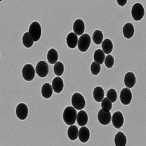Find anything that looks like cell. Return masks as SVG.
<instances>
[{
    "mask_svg": "<svg viewBox=\"0 0 146 146\" xmlns=\"http://www.w3.org/2000/svg\"><path fill=\"white\" fill-rule=\"evenodd\" d=\"M104 35L103 32L100 30L97 29L94 31L92 35V40L96 45H100L103 42Z\"/></svg>",
    "mask_w": 146,
    "mask_h": 146,
    "instance_id": "26",
    "label": "cell"
},
{
    "mask_svg": "<svg viewBox=\"0 0 146 146\" xmlns=\"http://www.w3.org/2000/svg\"><path fill=\"white\" fill-rule=\"evenodd\" d=\"M29 113L28 108L25 103H19L17 106L16 110V114L17 117L21 120H25Z\"/></svg>",
    "mask_w": 146,
    "mask_h": 146,
    "instance_id": "8",
    "label": "cell"
},
{
    "mask_svg": "<svg viewBox=\"0 0 146 146\" xmlns=\"http://www.w3.org/2000/svg\"><path fill=\"white\" fill-rule=\"evenodd\" d=\"M48 62L51 64H55L58 60V52L54 48L50 49L47 54Z\"/></svg>",
    "mask_w": 146,
    "mask_h": 146,
    "instance_id": "21",
    "label": "cell"
},
{
    "mask_svg": "<svg viewBox=\"0 0 146 146\" xmlns=\"http://www.w3.org/2000/svg\"><path fill=\"white\" fill-rule=\"evenodd\" d=\"M132 17L135 21L141 20L145 15V11L143 6L139 3H136L133 5L131 11Z\"/></svg>",
    "mask_w": 146,
    "mask_h": 146,
    "instance_id": "4",
    "label": "cell"
},
{
    "mask_svg": "<svg viewBox=\"0 0 146 146\" xmlns=\"http://www.w3.org/2000/svg\"><path fill=\"white\" fill-rule=\"evenodd\" d=\"M78 36L74 32H71L67 35L66 43L68 47L74 49L78 45Z\"/></svg>",
    "mask_w": 146,
    "mask_h": 146,
    "instance_id": "17",
    "label": "cell"
},
{
    "mask_svg": "<svg viewBox=\"0 0 146 146\" xmlns=\"http://www.w3.org/2000/svg\"><path fill=\"white\" fill-rule=\"evenodd\" d=\"M78 127L76 125H71L68 128L67 135L69 139L71 141H75L78 137Z\"/></svg>",
    "mask_w": 146,
    "mask_h": 146,
    "instance_id": "24",
    "label": "cell"
},
{
    "mask_svg": "<svg viewBox=\"0 0 146 146\" xmlns=\"http://www.w3.org/2000/svg\"><path fill=\"white\" fill-rule=\"evenodd\" d=\"M117 4L121 7H123L127 3V0H117Z\"/></svg>",
    "mask_w": 146,
    "mask_h": 146,
    "instance_id": "33",
    "label": "cell"
},
{
    "mask_svg": "<svg viewBox=\"0 0 146 146\" xmlns=\"http://www.w3.org/2000/svg\"><path fill=\"white\" fill-rule=\"evenodd\" d=\"M105 54L103 50L101 49H98L95 51L94 54V60L95 62L100 65L103 64L105 60Z\"/></svg>",
    "mask_w": 146,
    "mask_h": 146,
    "instance_id": "25",
    "label": "cell"
},
{
    "mask_svg": "<svg viewBox=\"0 0 146 146\" xmlns=\"http://www.w3.org/2000/svg\"><path fill=\"white\" fill-rule=\"evenodd\" d=\"M73 30L74 33L77 36H82L85 31V23L83 20L79 19L74 21L73 24Z\"/></svg>",
    "mask_w": 146,
    "mask_h": 146,
    "instance_id": "12",
    "label": "cell"
},
{
    "mask_svg": "<svg viewBox=\"0 0 146 146\" xmlns=\"http://www.w3.org/2000/svg\"><path fill=\"white\" fill-rule=\"evenodd\" d=\"M133 98V94L130 88H123L120 93V101L124 105H128L130 104Z\"/></svg>",
    "mask_w": 146,
    "mask_h": 146,
    "instance_id": "9",
    "label": "cell"
},
{
    "mask_svg": "<svg viewBox=\"0 0 146 146\" xmlns=\"http://www.w3.org/2000/svg\"><path fill=\"white\" fill-rule=\"evenodd\" d=\"M136 78L133 72H127L125 75L124 84L127 88H132L135 86L136 84Z\"/></svg>",
    "mask_w": 146,
    "mask_h": 146,
    "instance_id": "14",
    "label": "cell"
},
{
    "mask_svg": "<svg viewBox=\"0 0 146 146\" xmlns=\"http://www.w3.org/2000/svg\"><path fill=\"white\" fill-rule=\"evenodd\" d=\"M115 60L113 56L111 54L106 55L104 60V63L106 68L111 69L114 64Z\"/></svg>",
    "mask_w": 146,
    "mask_h": 146,
    "instance_id": "32",
    "label": "cell"
},
{
    "mask_svg": "<svg viewBox=\"0 0 146 146\" xmlns=\"http://www.w3.org/2000/svg\"><path fill=\"white\" fill-rule=\"evenodd\" d=\"M101 108L105 112L110 111L112 108V103L107 98H104L101 102Z\"/></svg>",
    "mask_w": 146,
    "mask_h": 146,
    "instance_id": "29",
    "label": "cell"
},
{
    "mask_svg": "<svg viewBox=\"0 0 146 146\" xmlns=\"http://www.w3.org/2000/svg\"><path fill=\"white\" fill-rule=\"evenodd\" d=\"M52 87L54 92L57 94L60 93L64 89L63 80L60 77H55L52 80Z\"/></svg>",
    "mask_w": 146,
    "mask_h": 146,
    "instance_id": "13",
    "label": "cell"
},
{
    "mask_svg": "<svg viewBox=\"0 0 146 146\" xmlns=\"http://www.w3.org/2000/svg\"><path fill=\"white\" fill-rule=\"evenodd\" d=\"M88 115L85 111L81 110L77 113L76 121L80 127L85 126L88 123Z\"/></svg>",
    "mask_w": 146,
    "mask_h": 146,
    "instance_id": "18",
    "label": "cell"
},
{
    "mask_svg": "<svg viewBox=\"0 0 146 146\" xmlns=\"http://www.w3.org/2000/svg\"><path fill=\"white\" fill-rule=\"evenodd\" d=\"M77 112L74 107L71 106H67L63 113V119L65 123L68 125H73L77 119Z\"/></svg>",
    "mask_w": 146,
    "mask_h": 146,
    "instance_id": "1",
    "label": "cell"
},
{
    "mask_svg": "<svg viewBox=\"0 0 146 146\" xmlns=\"http://www.w3.org/2000/svg\"><path fill=\"white\" fill-rule=\"evenodd\" d=\"M28 32L34 42L39 41L42 34V29L40 23L37 21L32 22L30 25Z\"/></svg>",
    "mask_w": 146,
    "mask_h": 146,
    "instance_id": "2",
    "label": "cell"
},
{
    "mask_svg": "<svg viewBox=\"0 0 146 146\" xmlns=\"http://www.w3.org/2000/svg\"><path fill=\"white\" fill-rule=\"evenodd\" d=\"M101 47L104 54L108 55L110 54L111 53L113 48L112 41L108 38H106L103 40Z\"/></svg>",
    "mask_w": 146,
    "mask_h": 146,
    "instance_id": "23",
    "label": "cell"
},
{
    "mask_svg": "<svg viewBox=\"0 0 146 146\" xmlns=\"http://www.w3.org/2000/svg\"><path fill=\"white\" fill-rule=\"evenodd\" d=\"M90 130L86 126L82 127L79 130L78 138L80 141L82 143H86L90 139Z\"/></svg>",
    "mask_w": 146,
    "mask_h": 146,
    "instance_id": "16",
    "label": "cell"
},
{
    "mask_svg": "<svg viewBox=\"0 0 146 146\" xmlns=\"http://www.w3.org/2000/svg\"><path fill=\"white\" fill-rule=\"evenodd\" d=\"M112 123L114 127L119 129L123 126L124 119L123 114L120 111L114 113L111 119Z\"/></svg>",
    "mask_w": 146,
    "mask_h": 146,
    "instance_id": "10",
    "label": "cell"
},
{
    "mask_svg": "<svg viewBox=\"0 0 146 146\" xmlns=\"http://www.w3.org/2000/svg\"><path fill=\"white\" fill-rule=\"evenodd\" d=\"M114 141L116 146H126V136L123 132L120 131L115 135Z\"/></svg>",
    "mask_w": 146,
    "mask_h": 146,
    "instance_id": "20",
    "label": "cell"
},
{
    "mask_svg": "<svg viewBox=\"0 0 146 146\" xmlns=\"http://www.w3.org/2000/svg\"><path fill=\"white\" fill-rule=\"evenodd\" d=\"M98 119L99 122L102 125H108L111 121V113L110 111H104L102 109H101L98 113Z\"/></svg>",
    "mask_w": 146,
    "mask_h": 146,
    "instance_id": "11",
    "label": "cell"
},
{
    "mask_svg": "<svg viewBox=\"0 0 146 146\" xmlns=\"http://www.w3.org/2000/svg\"><path fill=\"white\" fill-rule=\"evenodd\" d=\"M53 70L55 75L57 76H61L64 71V66L61 62L59 61L54 64Z\"/></svg>",
    "mask_w": 146,
    "mask_h": 146,
    "instance_id": "28",
    "label": "cell"
},
{
    "mask_svg": "<svg viewBox=\"0 0 146 146\" xmlns=\"http://www.w3.org/2000/svg\"><path fill=\"white\" fill-rule=\"evenodd\" d=\"M36 72V70L32 64H26L22 69V76L25 81L31 82L35 78Z\"/></svg>",
    "mask_w": 146,
    "mask_h": 146,
    "instance_id": "6",
    "label": "cell"
},
{
    "mask_svg": "<svg viewBox=\"0 0 146 146\" xmlns=\"http://www.w3.org/2000/svg\"><path fill=\"white\" fill-rule=\"evenodd\" d=\"M101 66L96 62H93L90 66V70L93 75L97 76L101 71Z\"/></svg>",
    "mask_w": 146,
    "mask_h": 146,
    "instance_id": "31",
    "label": "cell"
},
{
    "mask_svg": "<svg viewBox=\"0 0 146 146\" xmlns=\"http://www.w3.org/2000/svg\"><path fill=\"white\" fill-rule=\"evenodd\" d=\"M123 36L127 39H130L135 33V27L133 23L127 22L124 25L122 30Z\"/></svg>",
    "mask_w": 146,
    "mask_h": 146,
    "instance_id": "15",
    "label": "cell"
},
{
    "mask_svg": "<svg viewBox=\"0 0 146 146\" xmlns=\"http://www.w3.org/2000/svg\"><path fill=\"white\" fill-rule=\"evenodd\" d=\"M106 98L109 99L112 103L115 102L118 98V95L115 89L114 88H110L106 93Z\"/></svg>",
    "mask_w": 146,
    "mask_h": 146,
    "instance_id": "30",
    "label": "cell"
},
{
    "mask_svg": "<svg viewBox=\"0 0 146 146\" xmlns=\"http://www.w3.org/2000/svg\"><path fill=\"white\" fill-rule=\"evenodd\" d=\"M53 90L52 86L50 83H44L41 87V93L42 96L46 99H50L53 94Z\"/></svg>",
    "mask_w": 146,
    "mask_h": 146,
    "instance_id": "19",
    "label": "cell"
},
{
    "mask_svg": "<svg viewBox=\"0 0 146 146\" xmlns=\"http://www.w3.org/2000/svg\"><path fill=\"white\" fill-rule=\"evenodd\" d=\"M91 43V38L90 35L87 33L83 34L78 39V50L82 52H87Z\"/></svg>",
    "mask_w": 146,
    "mask_h": 146,
    "instance_id": "5",
    "label": "cell"
},
{
    "mask_svg": "<svg viewBox=\"0 0 146 146\" xmlns=\"http://www.w3.org/2000/svg\"><path fill=\"white\" fill-rule=\"evenodd\" d=\"M94 98L98 103L102 102L104 97V91L102 87L97 86L94 88L93 92Z\"/></svg>",
    "mask_w": 146,
    "mask_h": 146,
    "instance_id": "22",
    "label": "cell"
},
{
    "mask_svg": "<svg viewBox=\"0 0 146 146\" xmlns=\"http://www.w3.org/2000/svg\"><path fill=\"white\" fill-rule=\"evenodd\" d=\"M71 104L76 110H81L86 106V100L82 95L79 92H75L71 98Z\"/></svg>",
    "mask_w": 146,
    "mask_h": 146,
    "instance_id": "3",
    "label": "cell"
},
{
    "mask_svg": "<svg viewBox=\"0 0 146 146\" xmlns=\"http://www.w3.org/2000/svg\"><path fill=\"white\" fill-rule=\"evenodd\" d=\"M22 43L25 47L29 48L33 45L34 41L30 35L29 32H27L24 34L22 38Z\"/></svg>",
    "mask_w": 146,
    "mask_h": 146,
    "instance_id": "27",
    "label": "cell"
},
{
    "mask_svg": "<svg viewBox=\"0 0 146 146\" xmlns=\"http://www.w3.org/2000/svg\"><path fill=\"white\" fill-rule=\"evenodd\" d=\"M36 72L40 78H45L49 72V66L47 63L44 60H40L36 65Z\"/></svg>",
    "mask_w": 146,
    "mask_h": 146,
    "instance_id": "7",
    "label": "cell"
}]
</instances>
